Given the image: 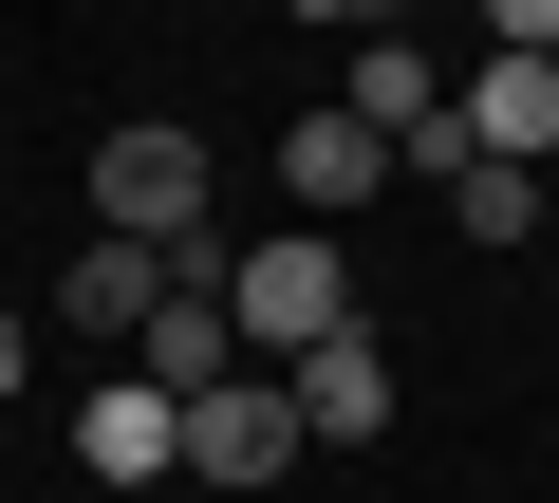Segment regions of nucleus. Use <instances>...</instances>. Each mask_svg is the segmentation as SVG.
<instances>
[{
	"instance_id": "nucleus-1",
	"label": "nucleus",
	"mask_w": 559,
	"mask_h": 503,
	"mask_svg": "<svg viewBox=\"0 0 559 503\" xmlns=\"http://www.w3.org/2000/svg\"><path fill=\"white\" fill-rule=\"evenodd\" d=\"M94 224H112V242H150V262L224 242V224H205V131H168V112L94 131Z\"/></svg>"
},
{
	"instance_id": "nucleus-2",
	"label": "nucleus",
	"mask_w": 559,
	"mask_h": 503,
	"mask_svg": "<svg viewBox=\"0 0 559 503\" xmlns=\"http://www.w3.org/2000/svg\"><path fill=\"white\" fill-rule=\"evenodd\" d=\"M224 318H242V355H261V373H299L318 336H355V262H336V224H280L261 262L224 280Z\"/></svg>"
},
{
	"instance_id": "nucleus-3",
	"label": "nucleus",
	"mask_w": 559,
	"mask_h": 503,
	"mask_svg": "<svg viewBox=\"0 0 559 503\" xmlns=\"http://www.w3.org/2000/svg\"><path fill=\"white\" fill-rule=\"evenodd\" d=\"M318 429H299V392L280 373H224V392H187V466L224 484V503H280V466H299Z\"/></svg>"
},
{
	"instance_id": "nucleus-4",
	"label": "nucleus",
	"mask_w": 559,
	"mask_h": 503,
	"mask_svg": "<svg viewBox=\"0 0 559 503\" xmlns=\"http://www.w3.org/2000/svg\"><path fill=\"white\" fill-rule=\"evenodd\" d=\"M392 168H411V149H392L373 112H299V131H280V205H299V224H355Z\"/></svg>"
},
{
	"instance_id": "nucleus-5",
	"label": "nucleus",
	"mask_w": 559,
	"mask_h": 503,
	"mask_svg": "<svg viewBox=\"0 0 559 503\" xmlns=\"http://www.w3.org/2000/svg\"><path fill=\"white\" fill-rule=\"evenodd\" d=\"M150 299H168V262H150V242H112V224H94L75 262H57V299H38V318H57V336H94V373H112V355L150 336Z\"/></svg>"
},
{
	"instance_id": "nucleus-6",
	"label": "nucleus",
	"mask_w": 559,
	"mask_h": 503,
	"mask_svg": "<svg viewBox=\"0 0 559 503\" xmlns=\"http://www.w3.org/2000/svg\"><path fill=\"white\" fill-rule=\"evenodd\" d=\"M75 466H94V484H168V466H187V410H168L150 373H94V392H75Z\"/></svg>"
},
{
	"instance_id": "nucleus-7",
	"label": "nucleus",
	"mask_w": 559,
	"mask_h": 503,
	"mask_svg": "<svg viewBox=\"0 0 559 503\" xmlns=\"http://www.w3.org/2000/svg\"><path fill=\"white\" fill-rule=\"evenodd\" d=\"M448 112H466V149H503V168H540V187H559V57H485Z\"/></svg>"
},
{
	"instance_id": "nucleus-8",
	"label": "nucleus",
	"mask_w": 559,
	"mask_h": 503,
	"mask_svg": "<svg viewBox=\"0 0 559 503\" xmlns=\"http://www.w3.org/2000/svg\"><path fill=\"white\" fill-rule=\"evenodd\" d=\"M112 373H150V392L187 410V392H224V373H261V355H242V318H224V299H150V336H131Z\"/></svg>"
},
{
	"instance_id": "nucleus-9",
	"label": "nucleus",
	"mask_w": 559,
	"mask_h": 503,
	"mask_svg": "<svg viewBox=\"0 0 559 503\" xmlns=\"http://www.w3.org/2000/svg\"><path fill=\"white\" fill-rule=\"evenodd\" d=\"M280 392H299V429H318V447H373V429H392V355H373V336H318Z\"/></svg>"
},
{
	"instance_id": "nucleus-10",
	"label": "nucleus",
	"mask_w": 559,
	"mask_h": 503,
	"mask_svg": "<svg viewBox=\"0 0 559 503\" xmlns=\"http://www.w3.org/2000/svg\"><path fill=\"white\" fill-rule=\"evenodd\" d=\"M448 224L503 262V242H540V224H559V187H540V168H503V149H466V168H448Z\"/></svg>"
},
{
	"instance_id": "nucleus-11",
	"label": "nucleus",
	"mask_w": 559,
	"mask_h": 503,
	"mask_svg": "<svg viewBox=\"0 0 559 503\" xmlns=\"http://www.w3.org/2000/svg\"><path fill=\"white\" fill-rule=\"evenodd\" d=\"M485 38L503 57H559V0H485Z\"/></svg>"
},
{
	"instance_id": "nucleus-12",
	"label": "nucleus",
	"mask_w": 559,
	"mask_h": 503,
	"mask_svg": "<svg viewBox=\"0 0 559 503\" xmlns=\"http://www.w3.org/2000/svg\"><path fill=\"white\" fill-rule=\"evenodd\" d=\"M299 20H336V38H411V0H299Z\"/></svg>"
},
{
	"instance_id": "nucleus-13",
	"label": "nucleus",
	"mask_w": 559,
	"mask_h": 503,
	"mask_svg": "<svg viewBox=\"0 0 559 503\" xmlns=\"http://www.w3.org/2000/svg\"><path fill=\"white\" fill-rule=\"evenodd\" d=\"M20 373H38V299H0V410H20Z\"/></svg>"
}]
</instances>
